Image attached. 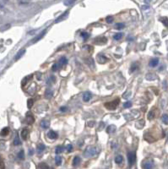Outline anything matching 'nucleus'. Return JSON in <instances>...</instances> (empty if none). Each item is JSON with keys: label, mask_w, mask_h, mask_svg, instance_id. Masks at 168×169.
I'll return each mask as SVG.
<instances>
[{"label": "nucleus", "mask_w": 168, "mask_h": 169, "mask_svg": "<svg viewBox=\"0 0 168 169\" xmlns=\"http://www.w3.org/2000/svg\"><path fill=\"white\" fill-rule=\"evenodd\" d=\"M97 153V151H96V148L94 146H88L86 149H85V152H84V155H85V157H92Z\"/></svg>", "instance_id": "obj_1"}, {"label": "nucleus", "mask_w": 168, "mask_h": 169, "mask_svg": "<svg viewBox=\"0 0 168 169\" xmlns=\"http://www.w3.org/2000/svg\"><path fill=\"white\" fill-rule=\"evenodd\" d=\"M119 101H119V99H116L115 101L105 103V107H106V108H107L108 110H115L117 106H118Z\"/></svg>", "instance_id": "obj_2"}, {"label": "nucleus", "mask_w": 168, "mask_h": 169, "mask_svg": "<svg viewBox=\"0 0 168 169\" xmlns=\"http://www.w3.org/2000/svg\"><path fill=\"white\" fill-rule=\"evenodd\" d=\"M127 157H128V162H129V166H133L136 160L135 153H134V152H132V151H129V153L127 154Z\"/></svg>", "instance_id": "obj_3"}, {"label": "nucleus", "mask_w": 168, "mask_h": 169, "mask_svg": "<svg viewBox=\"0 0 168 169\" xmlns=\"http://www.w3.org/2000/svg\"><path fill=\"white\" fill-rule=\"evenodd\" d=\"M158 110L156 109V108H153L152 110H150V112H149V113H148V119H150V120H152V119H154L155 118H156L157 115H158Z\"/></svg>", "instance_id": "obj_4"}, {"label": "nucleus", "mask_w": 168, "mask_h": 169, "mask_svg": "<svg viewBox=\"0 0 168 169\" xmlns=\"http://www.w3.org/2000/svg\"><path fill=\"white\" fill-rule=\"evenodd\" d=\"M153 166H154V162L152 160H146L143 162L144 169H152Z\"/></svg>", "instance_id": "obj_5"}, {"label": "nucleus", "mask_w": 168, "mask_h": 169, "mask_svg": "<svg viewBox=\"0 0 168 169\" xmlns=\"http://www.w3.org/2000/svg\"><path fill=\"white\" fill-rule=\"evenodd\" d=\"M96 59H97V62L101 64H106V61H107V58L105 57L103 54H98L97 57H96Z\"/></svg>", "instance_id": "obj_6"}, {"label": "nucleus", "mask_w": 168, "mask_h": 169, "mask_svg": "<svg viewBox=\"0 0 168 169\" xmlns=\"http://www.w3.org/2000/svg\"><path fill=\"white\" fill-rule=\"evenodd\" d=\"M35 122V118L30 112L26 113V123L28 124H32Z\"/></svg>", "instance_id": "obj_7"}, {"label": "nucleus", "mask_w": 168, "mask_h": 169, "mask_svg": "<svg viewBox=\"0 0 168 169\" xmlns=\"http://www.w3.org/2000/svg\"><path fill=\"white\" fill-rule=\"evenodd\" d=\"M106 41H107V39H106V37H98V38H96L95 40L94 43H95V44H97V45H101V44H105V43H106Z\"/></svg>", "instance_id": "obj_8"}, {"label": "nucleus", "mask_w": 168, "mask_h": 169, "mask_svg": "<svg viewBox=\"0 0 168 169\" xmlns=\"http://www.w3.org/2000/svg\"><path fill=\"white\" fill-rule=\"evenodd\" d=\"M35 91H36V85H35V83L31 84L30 87L27 89V92L30 94V95H33V94L35 92Z\"/></svg>", "instance_id": "obj_9"}, {"label": "nucleus", "mask_w": 168, "mask_h": 169, "mask_svg": "<svg viewBox=\"0 0 168 169\" xmlns=\"http://www.w3.org/2000/svg\"><path fill=\"white\" fill-rule=\"evenodd\" d=\"M58 134H57L55 131H53V130H50L49 132L47 133V137L49 139H58Z\"/></svg>", "instance_id": "obj_10"}, {"label": "nucleus", "mask_w": 168, "mask_h": 169, "mask_svg": "<svg viewBox=\"0 0 168 169\" xmlns=\"http://www.w3.org/2000/svg\"><path fill=\"white\" fill-rule=\"evenodd\" d=\"M45 149H46L45 145H44L43 144H40V145H37V148H36L37 154H41L44 151H45Z\"/></svg>", "instance_id": "obj_11"}, {"label": "nucleus", "mask_w": 168, "mask_h": 169, "mask_svg": "<svg viewBox=\"0 0 168 169\" xmlns=\"http://www.w3.org/2000/svg\"><path fill=\"white\" fill-rule=\"evenodd\" d=\"M145 79L147 80H155L157 79V76L155 75V74H152V73H149L148 74L145 75Z\"/></svg>", "instance_id": "obj_12"}, {"label": "nucleus", "mask_w": 168, "mask_h": 169, "mask_svg": "<svg viewBox=\"0 0 168 169\" xmlns=\"http://www.w3.org/2000/svg\"><path fill=\"white\" fill-rule=\"evenodd\" d=\"M46 32H47V30H44L43 31H41V32L40 33L38 36H37L35 38V40L33 41V43H35V42H36V41H38L39 40H41V39L44 36V35L46 34Z\"/></svg>", "instance_id": "obj_13"}, {"label": "nucleus", "mask_w": 168, "mask_h": 169, "mask_svg": "<svg viewBox=\"0 0 168 169\" xmlns=\"http://www.w3.org/2000/svg\"><path fill=\"white\" fill-rule=\"evenodd\" d=\"M28 135H29V130L26 129H23L22 132H21V138L24 139V140H26V139L28 138Z\"/></svg>", "instance_id": "obj_14"}, {"label": "nucleus", "mask_w": 168, "mask_h": 169, "mask_svg": "<svg viewBox=\"0 0 168 169\" xmlns=\"http://www.w3.org/2000/svg\"><path fill=\"white\" fill-rule=\"evenodd\" d=\"M91 97H92V95H91V93H90V92H85L83 95L84 101H89L91 99Z\"/></svg>", "instance_id": "obj_15"}, {"label": "nucleus", "mask_w": 168, "mask_h": 169, "mask_svg": "<svg viewBox=\"0 0 168 169\" xmlns=\"http://www.w3.org/2000/svg\"><path fill=\"white\" fill-rule=\"evenodd\" d=\"M116 129H117V128H116L115 125H109V126L107 127V129H106V133L112 134L116 131Z\"/></svg>", "instance_id": "obj_16"}, {"label": "nucleus", "mask_w": 168, "mask_h": 169, "mask_svg": "<svg viewBox=\"0 0 168 169\" xmlns=\"http://www.w3.org/2000/svg\"><path fill=\"white\" fill-rule=\"evenodd\" d=\"M159 64V59L158 58H153V59H151L150 61V64H149V65L150 67H155L157 66Z\"/></svg>", "instance_id": "obj_17"}, {"label": "nucleus", "mask_w": 168, "mask_h": 169, "mask_svg": "<svg viewBox=\"0 0 168 169\" xmlns=\"http://www.w3.org/2000/svg\"><path fill=\"white\" fill-rule=\"evenodd\" d=\"M50 126V122L48 120H42L41 122V127H42L43 129H47Z\"/></svg>", "instance_id": "obj_18"}, {"label": "nucleus", "mask_w": 168, "mask_h": 169, "mask_svg": "<svg viewBox=\"0 0 168 169\" xmlns=\"http://www.w3.org/2000/svg\"><path fill=\"white\" fill-rule=\"evenodd\" d=\"M32 78H33V74H30V75L26 76V78H24V80H23V81H22V86H24L25 85L27 84V83H28Z\"/></svg>", "instance_id": "obj_19"}, {"label": "nucleus", "mask_w": 168, "mask_h": 169, "mask_svg": "<svg viewBox=\"0 0 168 169\" xmlns=\"http://www.w3.org/2000/svg\"><path fill=\"white\" fill-rule=\"evenodd\" d=\"M52 95H53V91H52L51 89H47V91H46L45 97H47V99H50V98L52 97Z\"/></svg>", "instance_id": "obj_20"}, {"label": "nucleus", "mask_w": 168, "mask_h": 169, "mask_svg": "<svg viewBox=\"0 0 168 169\" xmlns=\"http://www.w3.org/2000/svg\"><path fill=\"white\" fill-rule=\"evenodd\" d=\"M136 128L138 129H142L143 127L144 126V121L141 119V120H139V121H138L137 123H136Z\"/></svg>", "instance_id": "obj_21"}, {"label": "nucleus", "mask_w": 168, "mask_h": 169, "mask_svg": "<svg viewBox=\"0 0 168 169\" xmlns=\"http://www.w3.org/2000/svg\"><path fill=\"white\" fill-rule=\"evenodd\" d=\"M9 134V129L8 128V127L3 128L1 130V135H2V136H6V135H8Z\"/></svg>", "instance_id": "obj_22"}, {"label": "nucleus", "mask_w": 168, "mask_h": 169, "mask_svg": "<svg viewBox=\"0 0 168 169\" xmlns=\"http://www.w3.org/2000/svg\"><path fill=\"white\" fill-rule=\"evenodd\" d=\"M25 53H26V50L25 49H22V50H20V52L17 53V55L15 56V60H18V59H20V58L22 57L23 55L25 54Z\"/></svg>", "instance_id": "obj_23"}, {"label": "nucleus", "mask_w": 168, "mask_h": 169, "mask_svg": "<svg viewBox=\"0 0 168 169\" xmlns=\"http://www.w3.org/2000/svg\"><path fill=\"white\" fill-rule=\"evenodd\" d=\"M80 158L79 157V156H75L74 158H73V165L74 167H76L78 166L79 163H80Z\"/></svg>", "instance_id": "obj_24"}, {"label": "nucleus", "mask_w": 168, "mask_h": 169, "mask_svg": "<svg viewBox=\"0 0 168 169\" xmlns=\"http://www.w3.org/2000/svg\"><path fill=\"white\" fill-rule=\"evenodd\" d=\"M68 11L65 12V13H64V14H63V15H61L60 17H58V20H55V22H56V23H58L59 21H62L63 20H64V18H65V17H67V15H68Z\"/></svg>", "instance_id": "obj_25"}, {"label": "nucleus", "mask_w": 168, "mask_h": 169, "mask_svg": "<svg viewBox=\"0 0 168 169\" xmlns=\"http://www.w3.org/2000/svg\"><path fill=\"white\" fill-rule=\"evenodd\" d=\"M123 157L121 155L117 156L116 158H115V162H116L117 164H121L122 162H123Z\"/></svg>", "instance_id": "obj_26"}, {"label": "nucleus", "mask_w": 168, "mask_h": 169, "mask_svg": "<svg viewBox=\"0 0 168 169\" xmlns=\"http://www.w3.org/2000/svg\"><path fill=\"white\" fill-rule=\"evenodd\" d=\"M123 33H120V32H118V33H116V34L114 35V36H113V38H114V40H116V41H118V40H120V39L123 37Z\"/></svg>", "instance_id": "obj_27"}, {"label": "nucleus", "mask_w": 168, "mask_h": 169, "mask_svg": "<svg viewBox=\"0 0 168 169\" xmlns=\"http://www.w3.org/2000/svg\"><path fill=\"white\" fill-rule=\"evenodd\" d=\"M62 156H57L56 157H55V162H56V164L58 165V166H59V165L62 164Z\"/></svg>", "instance_id": "obj_28"}, {"label": "nucleus", "mask_w": 168, "mask_h": 169, "mask_svg": "<svg viewBox=\"0 0 168 169\" xmlns=\"http://www.w3.org/2000/svg\"><path fill=\"white\" fill-rule=\"evenodd\" d=\"M160 21L162 22V23H163V25H164L165 26L168 27V19H167V17H162V18H161V19H160Z\"/></svg>", "instance_id": "obj_29"}, {"label": "nucleus", "mask_w": 168, "mask_h": 169, "mask_svg": "<svg viewBox=\"0 0 168 169\" xmlns=\"http://www.w3.org/2000/svg\"><path fill=\"white\" fill-rule=\"evenodd\" d=\"M80 36L83 37L84 40H87V39L90 37V34L87 32H85V31H82V32L80 33Z\"/></svg>", "instance_id": "obj_30"}, {"label": "nucleus", "mask_w": 168, "mask_h": 169, "mask_svg": "<svg viewBox=\"0 0 168 169\" xmlns=\"http://www.w3.org/2000/svg\"><path fill=\"white\" fill-rule=\"evenodd\" d=\"M67 63H68V59H67V58H65V57H63V58H60V60H59L60 65H65Z\"/></svg>", "instance_id": "obj_31"}, {"label": "nucleus", "mask_w": 168, "mask_h": 169, "mask_svg": "<svg viewBox=\"0 0 168 169\" xmlns=\"http://www.w3.org/2000/svg\"><path fill=\"white\" fill-rule=\"evenodd\" d=\"M64 151V147L61 145V146H58L56 148L55 152H56V154H60V153H62Z\"/></svg>", "instance_id": "obj_32"}, {"label": "nucleus", "mask_w": 168, "mask_h": 169, "mask_svg": "<svg viewBox=\"0 0 168 169\" xmlns=\"http://www.w3.org/2000/svg\"><path fill=\"white\" fill-rule=\"evenodd\" d=\"M33 104H34V100L31 99V98H30V99H28V101H27V107H28V108H31L33 107Z\"/></svg>", "instance_id": "obj_33"}, {"label": "nucleus", "mask_w": 168, "mask_h": 169, "mask_svg": "<svg viewBox=\"0 0 168 169\" xmlns=\"http://www.w3.org/2000/svg\"><path fill=\"white\" fill-rule=\"evenodd\" d=\"M125 27V25L123 23H117V24L115 26V28L117 29V30H121V29H123Z\"/></svg>", "instance_id": "obj_34"}, {"label": "nucleus", "mask_w": 168, "mask_h": 169, "mask_svg": "<svg viewBox=\"0 0 168 169\" xmlns=\"http://www.w3.org/2000/svg\"><path fill=\"white\" fill-rule=\"evenodd\" d=\"M162 118V122L164 123V124L168 125V115L167 114H163L162 118Z\"/></svg>", "instance_id": "obj_35"}, {"label": "nucleus", "mask_w": 168, "mask_h": 169, "mask_svg": "<svg viewBox=\"0 0 168 169\" xmlns=\"http://www.w3.org/2000/svg\"><path fill=\"white\" fill-rule=\"evenodd\" d=\"M138 64L137 63H135V64H133L131 65V68H130V72H134V71H135L136 69H137V68H138Z\"/></svg>", "instance_id": "obj_36"}, {"label": "nucleus", "mask_w": 168, "mask_h": 169, "mask_svg": "<svg viewBox=\"0 0 168 169\" xmlns=\"http://www.w3.org/2000/svg\"><path fill=\"white\" fill-rule=\"evenodd\" d=\"M18 157L20 158V159H21V160H23L25 158V152H24L23 150H21V151L18 153Z\"/></svg>", "instance_id": "obj_37"}, {"label": "nucleus", "mask_w": 168, "mask_h": 169, "mask_svg": "<svg viewBox=\"0 0 168 169\" xmlns=\"http://www.w3.org/2000/svg\"><path fill=\"white\" fill-rule=\"evenodd\" d=\"M74 3H75V0H67V1L64 2V4L67 6H69V5L73 4Z\"/></svg>", "instance_id": "obj_38"}, {"label": "nucleus", "mask_w": 168, "mask_h": 169, "mask_svg": "<svg viewBox=\"0 0 168 169\" xmlns=\"http://www.w3.org/2000/svg\"><path fill=\"white\" fill-rule=\"evenodd\" d=\"M132 107V102L131 101H126L125 103H123V107L124 108H130Z\"/></svg>", "instance_id": "obj_39"}, {"label": "nucleus", "mask_w": 168, "mask_h": 169, "mask_svg": "<svg viewBox=\"0 0 168 169\" xmlns=\"http://www.w3.org/2000/svg\"><path fill=\"white\" fill-rule=\"evenodd\" d=\"M39 168H40V169H49V167H48L46 163H44V162H42V163H41L39 165Z\"/></svg>", "instance_id": "obj_40"}, {"label": "nucleus", "mask_w": 168, "mask_h": 169, "mask_svg": "<svg viewBox=\"0 0 168 169\" xmlns=\"http://www.w3.org/2000/svg\"><path fill=\"white\" fill-rule=\"evenodd\" d=\"M14 145H20V139H19V137H18V136H16V137H15V139H14Z\"/></svg>", "instance_id": "obj_41"}, {"label": "nucleus", "mask_w": 168, "mask_h": 169, "mask_svg": "<svg viewBox=\"0 0 168 169\" xmlns=\"http://www.w3.org/2000/svg\"><path fill=\"white\" fill-rule=\"evenodd\" d=\"M59 68V65H58V64H54L53 65L52 67V71H57V70Z\"/></svg>", "instance_id": "obj_42"}, {"label": "nucleus", "mask_w": 168, "mask_h": 169, "mask_svg": "<svg viewBox=\"0 0 168 169\" xmlns=\"http://www.w3.org/2000/svg\"><path fill=\"white\" fill-rule=\"evenodd\" d=\"M106 22L108 23V24H111V23H112L113 21V17L112 16H108V17H106Z\"/></svg>", "instance_id": "obj_43"}, {"label": "nucleus", "mask_w": 168, "mask_h": 169, "mask_svg": "<svg viewBox=\"0 0 168 169\" xmlns=\"http://www.w3.org/2000/svg\"><path fill=\"white\" fill-rule=\"evenodd\" d=\"M86 63H87L88 64H90V65H91V67L92 66H95V65H94V62H93V59H92V58H89V59H87Z\"/></svg>", "instance_id": "obj_44"}, {"label": "nucleus", "mask_w": 168, "mask_h": 169, "mask_svg": "<svg viewBox=\"0 0 168 169\" xmlns=\"http://www.w3.org/2000/svg\"><path fill=\"white\" fill-rule=\"evenodd\" d=\"M55 76H51V77H50V79H49V81H47V84L48 85H50V84H51V82H55Z\"/></svg>", "instance_id": "obj_45"}, {"label": "nucleus", "mask_w": 168, "mask_h": 169, "mask_svg": "<svg viewBox=\"0 0 168 169\" xmlns=\"http://www.w3.org/2000/svg\"><path fill=\"white\" fill-rule=\"evenodd\" d=\"M66 149H67V151L70 152L71 151H72V149H73V145H71V144H68V145H67Z\"/></svg>", "instance_id": "obj_46"}, {"label": "nucleus", "mask_w": 168, "mask_h": 169, "mask_svg": "<svg viewBox=\"0 0 168 169\" xmlns=\"http://www.w3.org/2000/svg\"><path fill=\"white\" fill-rule=\"evenodd\" d=\"M67 110H68V107H60V111L61 112H66Z\"/></svg>", "instance_id": "obj_47"}, {"label": "nucleus", "mask_w": 168, "mask_h": 169, "mask_svg": "<svg viewBox=\"0 0 168 169\" xmlns=\"http://www.w3.org/2000/svg\"><path fill=\"white\" fill-rule=\"evenodd\" d=\"M19 2H20V3H26L29 2V0H19Z\"/></svg>", "instance_id": "obj_48"}, {"label": "nucleus", "mask_w": 168, "mask_h": 169, "mask_svg": "<svg viewBox=\"0 0 168 169\" xmlns=\"http://www.w3.org/2000/svg\"><path fill=\"white\" fill-rule=\"evenodd\" d=\"M1 169H4V162L3 160H1Z\"/></svg>", "instance_id": "obj_49"}, {"label": "nucleus", "mask_w": 168, "mask_h": 169, "mask_svg": "<svg viewBox=\"0 0 168 169\" xmlns=\"http://www.w3.org/2000/svg\"><path fill=\"white\" fill-rule=\"evenodd\" d=\"M33 153H34V150H33V149H30V151H29V155L31 156V155H33Z\"/></svg>", "instance_id": "obj_50"}, {"label": "nucleus", "mask_w": 168, "mask_h": 169, "mask_svg": "<svg viewBox=\"0 0 168 169\" xmlns=\"http://www.w3.org/2000/svg\"><path fill=\"white\" fill-rule=\"evenodd\" d=\"M149 8H150V7H149V6L147 5V6H143L142 9H149Z\"/></svg>", "instance_id": "obj_51"}, {"label": "nucleus", "mask_w": 168, "mask_h": 169, "mask_svg": "<svg viewBox=\"0 0 168 169\" xmlns=\"http://www.w3.org/2000/svg\"><path fill=\"white\" fill-rule=\"evenodd\" d=\"M93 124H95V122H91V123H89V124H88V125H89L90 127H91Z\"/></svg>", "instance_id": "obj_52"}, {"label": "nucleus", "mask_w": 168, "mask_h": 169, "mask_svg": "<svg viewBox=\"0 0 168 169\" xmlns=\"http://www.w3.org/2000/svg\"><path fill=\"white\" fill-rule=\"evenodd\" d=\"M103 125H104V124H103V123H101V125L100 124V128H99V129H101H101H103Z\"/></svg>", "instance_id": "obj_53"}, {"label": "nucleus", "mask_w": 168, "mask_h": 169, "mask_svg": "<svg viewBox=\"0 0 168 169\" xmlns=\"http://www.w3.org/2000/svg\"><path fill=\"white\" fill-rule=\"evenodd\" d=\"M144 1H145L146 3H150V2L151 1V0H144Z\"/></svg>", "instance_id": "obj_54"}, {"label": "nucleus", "mask_w": 168, "mask_h": 169, "mask_svg": "<svg viewBox=\"0 0 168 169\" xmlns=\"http://www.w3.org/2000/svg\"><path fill=\"white\" fill-rule=\"evenodd\" d=\"M3 2H4V3H6V2H8V0H2V3H3Z\"/></svg>", "instance_id": "obj_55"}, {"label": "nucleus", "mask_w": 168, "mask_h": 169, "mask_svg": "<svg viewBox=\"0 0 168 169\" xmlns=\"http://www.w3.org/2000/svg\"><path fill=\"white\" fill-rule=\"evenodd\" d=\"M167 140H168V137H167Z\"/></svg>", "instance_id": "obj_56"}]
</instances>
